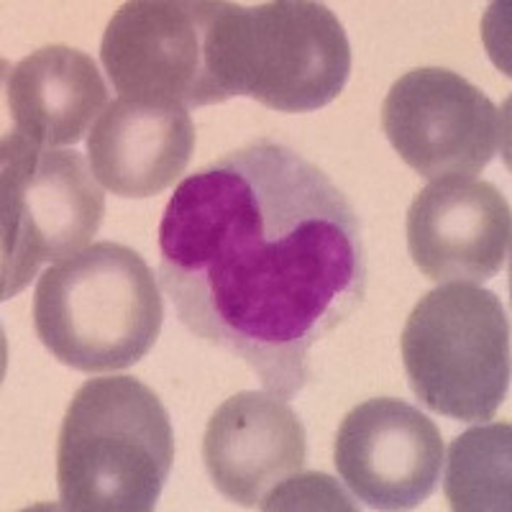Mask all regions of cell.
<instances>
[{
  "instance_id": "8fae6325",
  "label": "cell",
  "mask_w": 512,
  "mask_h": 512,
  "mask_svg": "<svg viewBox=\"0 0 512 512\" xmlns=\"http://www.w3.org/2000/svg\"><path fill=\"white\" fill-rule=\"evenodd\" d=\"M308 438L295 410L272 392H239L210 415L203 461L213 487L241 507H259L277 484L303 472Z\"/></svg>"
},
{
  "instance_id": "30bf717a",
  "label": "cell",
  "mask_w": 512,
  "mask_h": 512,
  "mask_svg": "<svg viewBox=\"0 0 512 512\" xmlns=\"http://www.w3.org/2000/svg\"><path fill=\"white\" fill-rule=\"evenodd\" d=\"M408 251L433 282L479 285L502 272L512 244L505 195L474 177H438L408 208Z\"/></svg>"
},
{
  "instance_id": "ba28073f",
  "label": "cell",
  "mask_w": 512,
  "mask_h": 512,
  "mask_svg": "<svg viewBox=\"0 0 512 512\" xmlns=\"http://www.w3.org/2000/svg\"><path fill=\"white\" fill-rule=\"evenodd\" d=\"M392 149L428 180L482 172L505 139V116L477 85L443 67L400 77L382 103Z\"/></svg>"
},
{
  "instance_id": "6da1fadb",
  "label": "cell",
  "mask_w": 512,
  "mask_h": 512,
  "mask_svg": "<svg viewBox=\"0 0 512 512\" xmlns=\"http://www.w3.org/2000/svg\"><path fill=\"white\" fill-rule=\"evenodd\" d=\"M159 285L182 326L292 400L310 351L367 297L359 213L320 167L272 139L177 185L159 223Z\"/></svg>"
},
{
  "instance_id": "5b68a950",
  "label": "cell",
  "mask_w": 512,
  "mask_h": 512,
  "mask_svg": "<svg viewBox=\"0 0 512 512\" xmlns=\"http://www.w3.org/2000/svg\"><path fill=\"white\" fill-rule=\"evenodd\" d=\"M402 364L420 405L464 423L495 418L510 387V320L495 292L446 282L405 320Z\"/></svg>"
},
{
  "instance_id": "277c9868",
  "label": "cell",
  "mask_w": 512,
  "mask_h": 512,
  "mask_svg": "<svg viewBox=\"0 0 512 512\" xmlns=\"http://www.w3.org/2000/svg\"><path fill=\"white\" fill-rule=\"evenodd\" d=\"M216 70L228 98L249 95L277 113H313L346 88L351 44L323 3H223Z\"/></svg>"
},
{
  "instance_id": "7a4b0ae2",
  "label": "cell",
  "mask_w": 512,
  "mask_h": 512,
  "mask_svg": "<svg viewBox=\"0 0 512 512\" xmlns=\"http://www.w3.org/2000/svg\"><path fill=\"white\" fill-rule=\"evenodd\" d=\"M175 461L169 413L134 377L88 379L72 397L57 438L59 507L72 512H149Z\"/></svg>"
},
{
  "instance_id": "5bb4252c",
  "label": "cell",
  "mask_w": 512,
  "mask_h": 512,
  "mask_svg": "<svg viewBox=\"0 0 512 512\" xmlns=\"http://www.w3.org/2000/svg\"><path fill=\"white\" fill-rule=\"evenodd\" d=\"M510 431L482 423L451 443L443 492L454 510H510Z\"/></svg>"
},
{
  "instance_id": "3957f363",
  "label": "cell",
  "mask_w": 512,
  "mask_h": 512,
  "mask_svg": "<svg viewBox=\"0 0 512 512\" xmlns=\"http://www.w3.org/2000/svg\"><path fill=\"white\" fill-rule=\"evenodd\" d=\"M162 318L152 267L116 241L88 246L36 282V336L54 359L77 372L134 367L157 344Z\"/></svg>"
},
{
  "instance_id": "4fadbf2b",
  "label": "cell",
  "mask_w": 512,
  "mask_h": 512,
  "mask_svg": "<svg viewBox=\"0 0 512 512\" xmlns=\"http://www.w3.org/2000/svg\"><path fill=\"white\" fill-rule=\"evenodd\" d=\"M6 100L16 134L39 146H75L108 108V85L80 49L52 44L8 67Z\"/></svg>"
},
{
  "instance_id": "9a60e30c",
  "label": "cell",
  "mask_w": 512,
  "mask_h": 512,
  "mask_svg": "<svg viewBox=\"0 0 512 512\" xmlns=\"http://www.w3.org/2000/svg\"><path fill=\"white\" fill-rule=\"evenodd\" d=\"M262 510H354L336 479L318 472H297L264 497Z\"/></svg>"
},
{
  "instance_id": "52a82bcc",
  "label": "cell",
  "mask_w": 512,
  "mask_h": 512,
  "mask_svg": "<svg viewBox=\"0 0 512 512\" xmlns=\"http://www.w3.org/2000/svg\"><path fill=\"white\" fill-rule=\"evenodd\" d=\"M216 0H131L108 21L100 62L116 93L136 103H226L216 70Z\"/></svg>"
},
{
  "instance_id": "7c38bea8",
  "label": "cell",
  "mask_w": 512,
  "mask_h": 512,
  "mask_svg": "<svg viewBox=\"0 0 512 512\" xmlns=\"http://www.w3.org/2000/svg\"><path fill=\"white\" fill-rule=\"evenodd\" d=\"M195 152V126L182 108L113 100L88 136L95 180L118 198H154L175 185Z\"/></svg>"
},
{
  "instance_id": "9c48e42d",
  "label": "cell",
  "mask_w": 512,
  "mask_h": 512,
  "mask_svg": "<svg viewBox=\"0 0 512 512\" xmlns=\"http://www.w3.org/2000/svg\"><path fill=\"white\" fill-rule=\"evenodd\" d=\"M333 464L364 505L413 510L441 482L443 438L438 425L410 402L374 397L344 418Z\"/></svg>"
},
{
  "instance_id": "8992f818",
  "label": "cell",
  "mask_w": 512,
  "mask_h": 512,
  "mask_svg": "<svg viewBox=\"0 0 512 512\" xmlns=\"http://www.w3.org/2000/svg\"><path fill=\"white\" fill-rule=\"evenodd\" d=\"M0 205L3 300L24 290L41 264L88 249L105 216V195L88 159L39 146L16 131L0 149Z\"/></svg>"
}]
</instances>
